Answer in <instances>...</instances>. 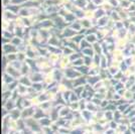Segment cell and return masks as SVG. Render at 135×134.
I'll return each mask as SVG.
<instances>
[{"label": "cell", "instance_id": "5", "mask_svg": "<svg viewBox=\"0 0 135 134\" xmlns=\"http://www.w3.org/2000/svg\"><path fill=\"white\" fill-rule=\"evenodd\" d=\"M92 46H93V49L95 50V54H98V55H102L103 54V46L99 42H96Z\"/></svg>", "mask_w": 135, "mask_h": 134}, {"label": "cell", "instance_id": "9", "mask_svg": "<svg viewBox=\"0 0 135 134\" xmlns=\"http://www.w3.org/2000/svg\"><path fill=\"white\" fill-rule=\"evenodd\" d=\"M107 2L110 5H112L114 8L120 6V1H119V0H107Z\"/></svg>", "mask_w": 135, "mask_h": 134}, {"label": "cell", "instance_id": "3", "mask_svg": "<svg viewBox=\"0 0 135 134\" xmlns=\"http://www.w3.org/2000/svg\"><path fill=\"white\" fill-rule=\"evenodd\" d=\"M10 42H11L12 45H16V46H18V45H22V44H23V39L21 37V36L14 35V36H13V37L10 39Z\"/></svg>", "mask_w": 135, "mask_h": 134}, {"label": "cell", "instance_id": "6", "mask_svg": "<svg viewBox=\"0 0 135 134\" xmlns=\"http://www.w3.org/2000/svg\"><path fill=\"white\" fill-rule=\"evenodd\" d=\"M75 52V50L72 49V47H70V46H64L62 47V55L64 56H70L72 54Z\"/></svg>", "mask_w": 135, "mask_h": 134}, {"label": "cell", "instance_id": "8", "mask_svg": "<svg viewBox=\"0 0 135 134\" xmlns=\"http://www.w3.org/2000/svg\"><path fill=\"white\" fill-rule=\"evenodd\" d=\"M70 58V60H71V61L73 63L74 61H76L77 59H79V58H81V54H79L78 51H76V52H74V54H72L71 56H69Z\"/></svg>", "mask_w": 135, "mask_h": 134}, {"label": "cell", "instance_id": "2", "mask_svg": "<svg viewBox=\"0 0 135 134\" xmlns=\"http://www.w3.org/2000/svg\"><path fill=\"white\" fill-rule=\"evenodd\" d=\"M94 56L95 55V50L93 49V46H89V47H85L82 50V56Z\"/></svg>", "mask_w": 135, "mask_h": 134}, {"label": "cell", "instance_id": "7", "mask_svg": "<svg viewBox=\"0 0 135 134\" xmlns=\"http://www.w3.org/2000/svg\"><path fill=\"white\" fill-rule=\"evenodd\" d=\"M72 65H73V67H80V66L85 65L84 58H83V56H81V58H79V59H77L76 61H74L73 63H72Z\"/></svg>", "mask_w": 135, "mask_h": 134}, {"label": "cell", "instance_id": "4", "mask_svg": "<svg viewBox=\"0 0 135 134\" xmlns=\"http://www.w3.org/2000/svg\"><path fill=\"white\" fill-rule=\"evenodd\" d=\"M71 27L73 28V29H75L77 32H80L81 30H82V28H83V26H82V24H81V22L79 21H74L73 23H71Z\"/></svg>", "mask_w": 135, "mask_h": 134}, {"label": "cell", "instance_id": "1", "mask_svg": "<svg viewBox=\"0 0 135 134\" xmlns=\"http://www.w3.org/2000/svg\"><path fill=\"white\" fill-rule=\"evenodd\" d=\"M34 111H35V108H33V106L23 108L22 110H21V118L26 119V118L29 117H33Z\"/></svg>", "mask_w": 135, "mask_h": 134}]
</instances>
